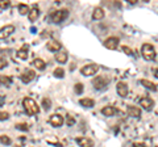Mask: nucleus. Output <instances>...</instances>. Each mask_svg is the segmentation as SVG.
<instances>
[{
    "instance_id": "nucleus-1",
    "label": "nucleus",
    "mask_w": 158,
    "mask_h": 147,
    "mask_svg": "<svg viewBox=\"0 0 158 147\" xmlns=\"http://www.w3.org/2000/svg\"><path fill=\"white\" fill-rule=\"evenodd\" d=\"M23 106H24V109H25L27 114H29V116H34V114L40 113V106L31 97H25V99L23 100Z\"/></svg>"
},
{
    "instance_id": "nucleus-2",
    "label": "nucleus",
    "mask_w": 158,
    "mask_h": 147,
    "mask_svg": "<svg viewBox=\"0 0 158 147\" xmlns=\"http://www.w3.org/2000/svg\"><path fill=\"white\" fill-rule=\"evenodd\" d=\"M69 17V9H59V11H54L50 13V20L54 24H61Z\"/></svg>"
},
{
    "instance_id": "nucleus-3",
    "label": "nucleus",
    "mask_w": 158,
    "mask_h": 147,
    "mask_svg": "<svg viewBox=\"0 0 158 147\" xmlns=\"http://www.w3.org/2000/svg\"><path fill=\"white\" fill-rule=\"evenodd\" d=\"M141 53H142V57H144L145 61H154L156 49L153 47V45H150V43H144L141 47Z\"/></svg>"
},
{
    "instance_id": "nucleus-4",
    "label": "nucleus",
    "mask_w": 158,
    "mask_h": 147,
    "mask_svg": "<svg viewBox=\"0 0 158 147\" xmlns=\"http://www.w3.org/2000/svg\"><path fill=\"white\" fill-rule=\"evenodd\" d=\"M108 83H110V79L106 76H96L95 79L92 80V85L95 89L98 91H103V89H106L107 85H108Z\"/></svg>"
},
{
    "instance_id": "nucleus-5",
    "label": "nucleus",
    "mask_w": 158,
    "mask_h": 147,
    "mask_svg": "<svg viewBox=\"0 0 158 147\" xmlns=\"http://www.w3.org/2000/svg\"><path fill=\"white\" fill-rule=\"evenodd\" d=\"M99 70V66L95 65V63H92V65H86L85 67L81 68V74L83 76H92L95 75Z\"/></svg>"
},
{
    "instance_id": "nucleus-6",
    "label": "nucleus",
    "mask_w": 158,
    "mask_h": 147,
    "mask_svg": "<svg viewBox=\"0 0 158 147\" xmlns=\"http://www.w3.org/2000/svg\"><path fill=\"white\" fill-rule=\"evenodd\" d=\"M63 117L61 114H53L50 116V118H49V124L54 127H61L63 125Z\"/></svg>"
},
{
    "instance_id": "nucleus-7",
    "label": "nucleus",
    "mask_w": 158,
    "mask_h": 147,
    "mask_svg": "<svg viewBox=\"0 0 158 147\" xmlns=\"http://www.w3.org/2000/svg\"><path fill=\"white\" fill-rule=\"evenodd\" d=\"M12 33H15V26L13 25H6L4 28L0 29V40H6V38H8Z\"/></svg>"
},
{
    "instance_id": "nucleus-8",
    "label": "nucleus",
    "mask_w": 158,
    "mask_h": 147,
    "mask_svg": "<svg viewBox=\"0 0 158 147\" xmlns=\"http://www.w3.org/2000/svg\"><path fill=\"white\" fill-rule=\"evenodd\" d=\"M127 112H128V114H129L131 117H133V118H140L141 117V108L140 106L128 105Z\"/></svg>"
},
{
    "instance_id": "nucleus-9",
    "label": "nucleus",
    "mask_w": 158,
    "mask_h": 147,
    "mask_svg": "<svg viewBox=\"0 0 158 147\" xmlns=\"http://www.w3.org/2000/svg\"><path fill=\"white\" fill-rule=\"evenodd\" d=\"M77 143L81 147H94V141L88 137H78L77 138Z\"/></svg>"
},
{
    "instance_id": "nucleus-10",
    "label": "nucleus",
    "mask_w": 158,
    "mask_h": 147,
    "mask_svg": "<svg viewBox=\"0 0 158 147\" xmlns=\"http://www.w3.org/2000/svg\"><path fill=\"white\" fill-rule=\"evenodd\" d=\"M118 42L120 41H118L117 37H110L104 41V46L107 49H110V50H115V49H117V46H118Z\"/></svg>"
},
{
    "instance_id": "nucleus-11",
    "label": "nucleus",
    "mask_w": 158,
    "mask_h": 147,
    "mask_svg": "<svg viewBox=\"0 0 158 147\" xmlns=\"http://www.w3.org/2000/svg\"><path fill=\"white\" fill-rule=\"evenodd\" d=\"M34 77H36V72H34L33 70H27L25 72H23L21 75V81L25 83V84H28V83H31Z\"/></svg>"
},
{
    "instance_id": "nucleus-12",
    "label": "nucleus",
    "mask_w": 158,
    "mask_h": 147,
    "mask_svg": "<svg viewBox=\"0 0 158 147\" xmlns=\"http://www.w3.org/2000/svg\"><path fill=\"white\" fill-rule=\"evenodd\" d=\"M140 104L145 110H152L153 108H154V101H153V99H150V97H142L140 100Z\"/></svg>"
},
{
    "instance_id": "nucleus-13",
    "label": "nucleus",
    "mask_w": 158,
    "mask_h": 147,
    "mask_svg": "<svg viewBox=\"0 0 158 147\" xmlns=\"http://www.w3.org/2000/svg\"><path fill=\"white\" fill-rule=\"evenodd\" d=\"M116 89H117L118 96H121V97H127L128 96V85H127V83L118 81L117 85H116Z\"/></svg>"
},
{
    "instance_id": "nucleus-14",
    "label": "nucleus",
    "mask_w": 158,
    "mask_h": 147,
    "mask_svg": "<svg viewBox=\"0 0 158 147\" xmlns=\"http://www.w3.org/2000/svg\"><path fill=\"white\" fill-rule=\"evenodd\" d=\"M46 47H48V50H49V51L58 53V51H59V49L62 47V45H61V43H59L58 41H56V40H52V41H48V43H46Z\"/></svg>"
},
{
    "instance_id": "nucleus-15",
    "label": "nucleus",
    "mask_w": 158,
    "mask_h": 147,
    "mask_svg": "<svg viewBox=\"0 0 158 147\" xmlns=\"http://www.w3.org/2000/svg\"><path fill=\"white\" fill-rule=\"evenodd\" d=\"M116 113H117V109L115 106H111V105H107V106H104L102 109V114L106 116V117H112L113 114H116Z\"/></svg>"
},
{
    "instance_id": "nucleus-16",
    "label": "nucleus",
    "mask_w": 158,
    "mask_h": 147,
    "mask_svg": "<svg viewBox=\"0 0 158 147\" xmlns=\"http://www.w3.org/2000/svg\"><path fill=\"white\" fill-rule=\"evenodd\" d=\"M28 51H29L28 45H23V46L17 50V57L20 58V59H24V61H25L27 58H28V55H29Z\"/></svg>"
},
{
    "instance_id": "nucleus-17",
    "label": "nucleus",
    "mask_w": 158,
    "mask_h": 147,
    "mask_svg": "<svg viewBox=\"0 0 158 147\" xmlns=\"http://www.w3.org/2000/svg\"><path fill=\"white\" fill-rule=\"evenodd\" d=\"M38 16H40V9H38V7L34 6V7L31 9V11H29L28 17H29V20H31V21L33 22V21H36V20H37Z\"/></svg>"
},
{
    "instance_id": "nucleus-18",
    "label": "nucleus",
    "mask_w": 158,
    "mask_h": 147,
    "mask_svg": "<svg viewBox=\"0 0 158 147\" xmlns=\"http://www.w3.org/2000/svg\"><path fill=\"white\" fill-rule=\"evenodd\" d=\"M104 9L100 8V7H98L94 9V12H92V18L94 20H102L103 17H104Z\"/></svg>"
},
{
    "instance_id": "nucleus-19",
    "label": "nucleus",
    "mask_w": 158,
    "mask_h": 147,
    "mask_svg": "<svg viewBox=\"0 0 158 147\" xmlns=\"http://www.w3.org/2000/svg\"><path fill=\"white\" fill-rule=\"evenodd\" d=\"M140 83H141V84L146 88V89H149V91H157V84H154V83L150 81V80L141 79V80H140Z\"/></svg>"
},
{
    "instance_id": "nucleus-20",
    "label": "nucleus",
    "mask_w": 158,
    "mask_h": 147,
    "mask_svg": "<svg viewBox=\"0 0 158 147\" xmlns=\"http://www.w3.org/2000/svg\"><path fill=\"white\" fill-rule=\"evenodd\" d=\"M79 104H81L82 106H85V108H94V105H95V101H94L92 99H90V97H86V99H81V100H79Z\"/></svg>"
},
{
    "instance_id": "nucleus-21",
    "label": "nucleus",
    "mask_w": 158,
    "mask_h": 147,
    "mask_svg": "<svg viewBox=\"0 0 158 147\" xmlns=\"http://www.w3.org/2000/svg\"><path fill=\"white\" fill-rule=\"evenodd\" d=\"M56 61L58 62V63H66L67 62V54L65 53V51H58L57 54H56Z\"/></svg>"
},
{
    "instance_id": "nucleus-22",
    "label": "nucleus",
    "mask_w": 158,
    "mask_h": 147,
    "mask_svg": "<svg viewBox=\"0 0 158 147\" xmlns=\"http://www.w3.org/2000/svg\"><path fill=\"white\" fill-rule=\"evenodd\" d=\"M0 84H2L3 87H11L12 85V77L2 75V76H0Z\"/></svg>"
},
{
    "instance_id": "nucleus-23",
    "label": "nucleus",
    "mask_w": 158,
    "mask_h": 147,
    "mask_svg": "<svg viewBox=\"0 0 158 147\" xmlns=\"http://www.w3.org/2000/svg\"><path fill=\"white\" fill-rule=\"evenodd\" d=\"M33 66L36 67L37 70H45V67H46L45 62H44L42 59H40V58H37V59L33 61Z\"/></svg>"
},
{
    "instance_id": "nucleus-24",
    "label": "nucleus",
    "mask_w": 158,
    "mask_h": 147,
    "mask_svg": "<svg viewBox=\"0 0 158 147\" xmlns=\"http://www.w3.org/2000/svg\"><path fill=\"white\" fill-rule=\"evenodd\" d=\"M42 108L45 110H49L52 108V100L49 99V97H44L42 99Z\"/></svg>"
},
{
    "instance_id": "nucleus-25",
    "label": "nucleus",
    "mask_w": 158,
    "mask_h": 147,
    "mask_svg": "<svg viewBox=\"0 0 158 147\" xmlns=\"http://www.w3.org/2000/svg\"><path fill=\"white\" fill-rule=\"evenodd\" d=\"M29 7L27 6V4H19V12L20 14H28L29 13Z\"/></svg>"
},
{
    "instance_id": "nucleus-26",
    "label": "nucleus",
    "mask_w": 158,
    "mask_h": 147,
    "mask_svg": "<svg viewBox=\"0 0 158 147\" xmlns=\"http://www.w3.org/2000/svg\"><path fill=\"white\" fill-rule=\"evenodd\" d=\"M54 76L59 77V79H62V77L65 76V70H63V68H61V67L56 68V70H54Z\"/></svg>"
},
{
    "instance_id": "nucleus-27",
    "label": "nucleus",
    "mask_w": 158,
    "mask_h": 147,
    "mask_svg": "<svg viewBox=\"0 0 158 147\" xmlns=\"http://www.w3.org/2000/svg\"><path fill=\"white\" fill-rule=\"evenodd\" d=\"M0 142H2L4 146H9L12 143V141H11V138H9L8 135H2L0 137Z\"/></svg>"
},
{
    "instance_id": "nucleus-28",
    "label": "nucleus",
    "mask_w": 158,
    "mask_h": 147,
    "mask_svg": "<svg viewBox=\"0 0 158 147\" xmlns=\"http://www.w3.org/2000/svg\"><path fill=\"white\" fill-rule=\"evenodd\" d=\"M66 124H67V126L75 125V120H74V117H73V116H70V114H67V116H66Z\"/></svg>"
},
{
    "instance_id": "nucleus-29",
    "label": "nucleus",
    "mask_w": 158,
    "mask_h": 147,
    "mask_svg": "<svg viewBox=\"0 0 158 147\" xmlns=\"http://www.w3.org/2000/svg\"><path fill=\"white\" fill-rule=\"evenodd\" d=\"M74 89H75V93L81 95L83 92V84H82V83H77L75 87H74Z\"/></svg>"
},
{
    "instance_id": "nucleus-30",
    "label": "nucleus",
    "mask_w": 158,
    "mask_h": 147,
    "mask_svg": "<svg viewBox=\"0 0 158 147\" xmlns=\"http://www.w3.org/2000/svg\"><path fill=\"white\" fill-rule=\"evenodd\" d=\"M16 129L21 130V131H28L29 126H28L27 124H16Z\"/></svg>"
},
{
    "instance_id": "nucleus-31",
    "label": "nucleus",
    "mask_w": 158,
    "mask_h": 147,
    "mask_svg": "<svg viewBox=\"0 0 158 147\" xmlns=\"http://www.w3.org/2000/svg\"><path fill=\"white\" fill-rule=\"evenodd\" d=\"M11 6V2H8V0H0V8L2 9H6Z\"/></svg>"
},
{
    "instance_id": "nucleus-32",
    "label": "nucleus",
    "mask_w": 158,
    "mask_h": 147,
    "mask_svg": "<svg viewBox=\"0 0 158 147\" xmlns=\"http://www.w3.org/2000/svg\"><path fill=\"white\" fill-rule=\"evenodd\" d=\"M9 118V113L8 112H0V121H6Z\"/></svg>"
},
{
    "instance_id": "nucleus-33",
    "label": "nucleus",
    "mask_w": 158,
    "mask_h": 147,
    "mask_svg": "<svg viewBox=\"0 0 158 147\" xmlns=\"http://www.w3.org/2000/svg\"><path fill=\"white\" fill-rule=\"evenodd\" d=\"M121 49H123V51H124V53L127 54V55H132V54H133V50H132L131 47H128V46H123Z\"/></svg>"
},
{
    "instance_id": "nucleus-34",
    "label": "nucleus",
    "mask_w": 158,
    "mask_h": 147,
    "mask_svg": "<svg viewBox=\"0 0 158 147\" xmlns=\"http://www.w3.org/2000/svg\"><path fill=\"white\" fill-rule=\"evenodd\" d=\"M7 65H8V62H7L6 58H0V70H3L4 67H7Z\"/></svg>"
},
{
    "instance_id": "nucleus-35",
    "label": "nucleus",
    "mask_w": 158,
    "mask_h": 147,
    "mask_svg": "<svg viewBox=\"0 0 158 147\" xmlns=\"http://www.w3.org/2000/svg\"><path fill=\"white\" fill-rule=\"evenodd\" d=\"M133 147H146L144 143H140V142H136V143H133Z\"/></svg>"
},
{
    "instance_id": "nucleus-36",
    "label": "nucleus",
    "mask_w": 158,
    "mask_h": 147,
    "mask_svg": "<svg viewBox=\"0 0 158 147\" xmlns=\"http://www.w3.org/2000/svg\"><path fill=\"white\" fill-rule=\"evenodd\" d=\"M153 74H154V76L158 79V68H156V70H153Z\"/></svg>"
},
{
    "instance_id": "nucleus-37",
    "label": "nucleus",
    "mask_w": 158,
    "mask_h": 147,
    "mask_svg": "<svg viewBox=\"0 0 158 147\" xmlns=\"http://www.w3.org/2000/svg\"><path fill=\"white\" fill-rule=\"evenodd\" d=\"M4 97H6V96H0V105H3V101H4Z\"/></svg>"
},
{
    "instance_id": "nucleus-38",
    "label": "nucleus",
    "mask_w": 158,
    "mask_h": 147,
    "mask_svg": "<svg viewBox=\"0 0 158 147\" xmlns=\"http://www.w3.org/2000/svg\"><path fill=\"white\" fill-rule=\"evenodd\" d=\"M128 3H129V4H136L137 0H128Z\"/></svg>"
}]
</instances>
